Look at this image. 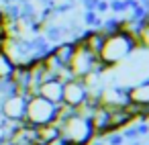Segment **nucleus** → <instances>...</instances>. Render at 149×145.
Instances as JSON below:
<instances>
[{"label":"nucleus","mask_w":149,"mask_h":145,"mask_svg":"<svg viewBox=\"0 0 149 145\" xmlns=\"http://www.w3.org/2000/svg\"><path fill=\"white\" fill-rule=\"evenodd\" d=\"M135 51H139L137 39L125 33L123 29H116L104 37L102 47L98 51V61L102 63L104 70H112L116 66H123Z\"/></svg>","instance_id":"f257e3e1"},{"label":"nucleus","mask_w":149,"mask_h":145,"mask_svg":"<svg viewBox=\"0 0 149 145\" xmlns=\"http://www.w3.org/2000/svg\"><path fill=\"white\" fill-rule=\"evenodd\" d=\"M59 133L70 145H88L96 137L90 119H86L78 112H72L70 116H65L59 123Z\"/></svg>","instance_id":"f03ea898"},{"label":"nucleus","mask_w":149,"mask_h":145,"mask_svg":"<svg viewBox=\"0 0 149 145\" xmlns=\"http://www.w3.org/2000/svg\"><path fill=\"white\" fill-rule=\"evenodd\" d=\"M55 116H57V104L45 100V98L39 96V94H35V96L29 98L25 123H29V125H33V127H41V125L53 123Z\"/></svg>","instance_id":"7ed1b4c3"},{"label":"nucleus","mask_w":149,"mask_h":145,"mask_svg":"<svg viewBox=\"0 0 149 145\" xmlns=\"http://www.w3.org/2000/svg\"><path fill=\"white\" fill-rule=\"evenodd\" d=\"M127 108L135 119L149 116V76L127 86Z\"/></svg>","instance_id":"20e7f679"},{"label":"nucleus","mask_w":149,"mask_h":145,"mask_svg":"<svg viewBox=\"0 0 149 145\" xmlns=\"http://www.w3.org/2000/svg\"><path fill=\"white\" fill-rule=\"evenodd\" d=\"M68 68H70V72L74 74V78H82V80H84L88 74H92V72H104V68H102V63L98 61V57H96L94 53H90L88 49H84L80 43H76V51H74V55H72Z\"/></svg>","instance_id":"39448f33"},{"label":"nucleus","mask_w":149,"mask_h":145,"mask_svg":"<svg viewBox=\"0 0 149 145\" xmlns=\"http://www.w3.org/2000/svg\"><path fill=\"white\" fill-rule=\"evenodd\" d=\"M27 102H29L27 94H19V92L8 94L2 102H0V116L10 121V123H25Z\"/></svg>","instance_id":"423d86ee"},{"label":"nucleus","mask_w":149,"mask_h":145,"mask_svg":"<svg viewBox=\"0 0 149 145\" xmlns=\"http://www.w3.org/2000/svg\"><path fill=\"white\" fill-rule=\"evenodd\" d=\"M88 100V86L82 78H72L68 82H63V94H61V102L78 108Z\"/></svg>","instance_id":"0eeeda50"},{"label":"nucleus","mask_w":149,"mask_h":145,"mask_svg":"<svg viewBox=\"0 0 149 145\" xmlns=\"http://www.w3.org/2000/svg\"><path fill=\"white\" fill-rule=\"evenodd\" d=\"M39 96H43L45 100L53 102V104H61V94H63V82H59L57 78H49L45 80L39 90H37Z\"/></svg>","instance_id":"6e6552de"},{"label":"nucleus","mask_w":149,"mask_h":145,"mask_svg":"<svg viewBox=\"0 0 149 145\" xmlns=\"http://www.w3.org/2000/svg\"><path fill=\"white\" fill-rule=\"evenodd\" d=\"M74 51H76V41H61V43H57V45L51 47V55H53L61 66H68V63H70Z\"/></svg>","instance_id":"1a4fd4ad"},{"label":"nucleus","mask_w":149,"mask_h":145,"mask_svg":"<svg viewBox=\"0 0 149 145\" xmlns=\"http://www.w3.org/2000/svg\"><path fill=\"white\" fill-rule=\"evenodd\" d=\"M15 68H17V66L8 59V55H6L4 51H0V80H8V78L13 76Z\"/></svg>","instance_id":"9d476101"},{"label":"nucleus","mask_w":149,"mask_h":145,"mask_svg":"<svg viewBox=\"0 0 149 145\" xmlns=\"http://www.w3.org/2000/svg\"><path fill=\"white\" fill-rule=\"evenodd\" d=\"M2 23H4V10L0 8V25H2Z\"/></svg>","instance_id":"9b49d317"}]
</instances>
